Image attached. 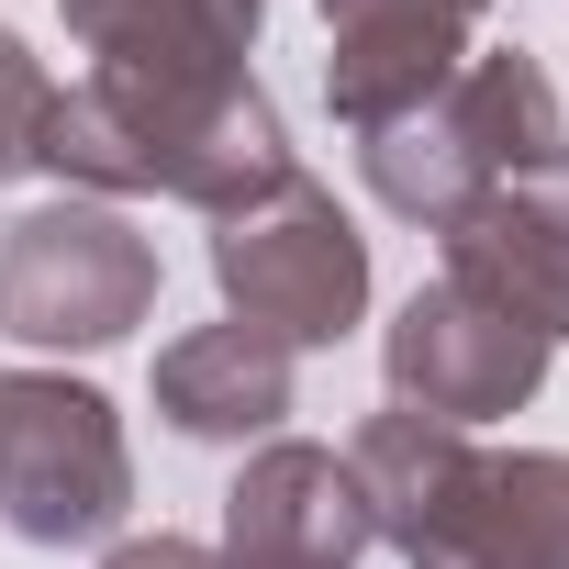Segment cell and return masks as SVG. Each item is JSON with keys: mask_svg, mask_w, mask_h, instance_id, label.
Segmentation results:
<instances>
[{"mask_svg": "<svg viewBox=\"0 0 569 569\" xmlns=\"http://www.w3.org/2000/svg\"><path fill=\"white\" fill-rule=\"evenodd\" d=\"M34 168L79 179L90 201L157 190V201H190V212L223 223V212H246V201H268L279 179H291V134H279V101L257 79H234L212 101H134V90L79 79V90L46 101Z\"/></svg>", "mask_w": 569, "mask_h": 569, "instance_id": "1", "label": "cell"}, {"mask_svg": "<svg viewBox=\"0 0 569 569\" xmlns=\"http://www.w3.org/2000/svg\"><path fill=\"white\" fill-rule=\"evenodd\" d=\"M369 146V190L402 212V223H425V234H447V223H469L480 201H502L547 146H569L558 134V90H547V68L525 57V46H491V57H469L436 101H413L402 123H380V134H358Z\"/></svg>", "mask_w": 569, "mask_h": 569, "instance_id": "2", "label": "cell"}, {"mask_svg": "<svg viewBox=\"0 0 569 569\" xmlns=\"http://www.w3.org/2000/svg\"><path fill=\"white\" fill-rule=\"evenodd\" d=\"M212 279H223L234 325H257L268 347L302 358V347H336L369 313V234L347 223V201L325 179L291 168L268 201L212 223Z\"/></svg>", "mask_w": 569, "mask_h": 569, "instance_id": "3", "label": "cell"}, {"mask_svg": "<svg viewBox=\"0 0 569 569\" xmlns=\"http://www.w3.org/2000/svg\"><path fill=\"white\" fill-rule=\"evenodd\" d=\"M134 502L123 413L90 380L57 369H0V525L34 547H90Z\"/></svg>", "mask_w": 569, "mask_h": 569, "instance_id": "4", "label": "cell"}, {"mask_svg": "<svg viewBox=\"0 0 569 569\" xmlns=\"http://www.w3.org/2000/svg\"><path fill=\"white\" fill-rule=\"evenodd\" d=\"M157 313V246L123 201H46L0 234V336L12 347H123Z\"/></svg>", "mask_w": 569, "mask_h": 569, "instance_id": "5", "label": "cell"}, {"mask_svg": "<svg viewBox=\"0 0 569 569\" xmlns=\"http://www.w3.org/2000/svg\"><path fill=\"white\" fill-rule=\"evenodd\" d=\"M402 569H569V458L458 447L425 513L402 525Z\"/></svg>", "mask_w": 569, "mask_h": 569, "instance_id": "6", "label": "cell"}, {"mask_svg": "<svg viewBox=\"0 0 569 569\" xmlns=\"http://www.w3.org/2000/svg\"><path fill=\"white\" fill-rule=\"evenodd\" d=\"M547 336H525L513 313H491L480 291L436 279L391 313V402L402 413H436V425H491V413H525L536 380H547Z\"/></svg>", "mask_w": 569, "mask_h": 569, "instance_id": "7", "label": "cell"}, {"mask_svg": "<svg viewBox=\"0 0 569 569\" xmlns=\"http://www.w3.org/2000/svg\"><path fill=\"white\" fill-rule=\"evenodd\" d=\"M380 547V525H369V491H358V469L336 458V447H257L246 469H234V491H223V569H358Z\"/></svg>", "mask_w": 569, "mask_h": 569, "instance_id": "8", "label": "cell"}, {"mask_svg": "<svg viewBox=\"0 0 569 569\" xmlns=\"http://www.w3.org/2000/svg\"><path fill=\"white\" fill-rule=\"evenodd\" d=\"M68 34L90 46L101 90L134 101H212L246 79V46L268 23V0H57Z\"/></svg>", "mask_w": 569, "mask_h": 569, "instance_id": "9", "label": "cell"}, {"mask_svg": "<svg viewBox=\"0 0 569 569\" xmlns=\"http://www.w3.org/2000/svg\"><path fill=\"white\" fill-rule=\"evenodd\" d=\"M336 57H325V101L347 134H380L402 123L413 101H436L458 68H469V23L491 0H313Z\"/></svg>", "mask_w": 569, "mask_h": 569, "instance_id": "10", "label": "cell"}, {"mask_svg": "<svg viewBox=\"0 0 569 569\" xmlns=\"http://www.w3.org/2000/svg\"><path fill=\"white\" fill-rule=\"evenodd\" d=\"M157 413L201 447H246V436H279L291 413V347H268L257 325H201L179 347H157Z\"/></svg>", "mask_w": 569, "mask_h": 569, "instance_id": "11", "label": "cell"}, {"mask_svg": "<svg viewBox=\"0 0 569 569\" xmlns=\"http://www.w3.org/2000/svg\"><path fill=\"white\" fill-rule=\"evenodd\" d=\"M447 279H458V291H480L491 313H513L525 336L569 347V257H558V234H547L513 190L480 201L469 223H447Z\"/></svg>", "mask_w": 569, "mask_h": 569, "instance_id": "12", "label": "cell"}, {"mask_svg": "<svg viewBox=\"0 0 569 569\" xmlns=\"http://www.w3.org/2000/svg\"><path fill=\"white\" fill-rule=\"evenodd\" d=\"M46 68H34V46H12L0 34V179H23L34 168V146H46Z\"/></svg>", "mask_w": 569, "mask_h": 569, "instance_id": "13", "label": "cell"}, {"mask_svg": "<svg viewBox=\"0 0 569 569\" xmlns=\"http://www.w3.org/2000/svg\"><path fill=\"white\" fill-rule=\"evenodd\" d=\"M513 201H525V212H536V223L558 234V257H569V146H547V157H536V168L513 179Z\"/></svg>", "mask_w": 569, "mask_h": 569, "instance_id": "14", "label": "cell"}, {"mask_svg": "<svg viewBox=\"0 0 569 569\" xmlns=\"http://www.w3.org/2000/svg\"><path fill=\"white\" fill-rule=\"evenodd\" d=\"M101 569H223L212 547H190V536H123Z\"/></svg>", "mask_w": 569, "mask_h": 569, "instance_id": "15", "label": "cell"}]
</instances>
